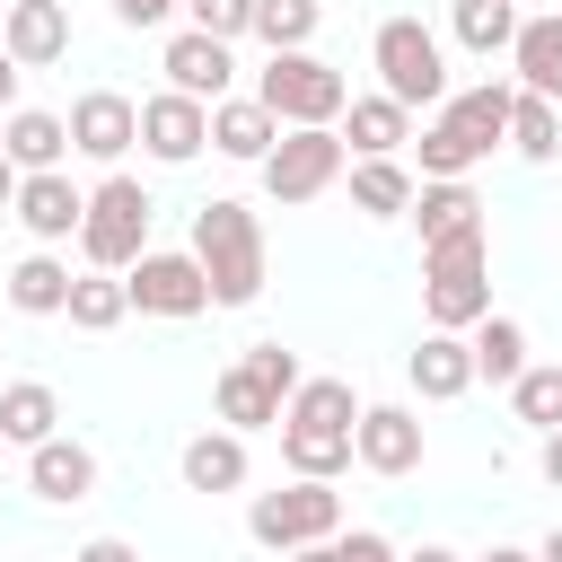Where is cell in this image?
Instances as JSON below:
<instances>
[{"label": "cell", "instance_id": "cell-8", "mask_svg": "<svg viewBox=\"0 0 562 562\" xmlns=\"http://www.w3.org/2000/svg\"><path fill=\"white\" fill-rule=\"evenodd\" d=\"M422 457H430V439H422V413H413V404H360V422H351V465L404 483Z\"/></svg>", "mask_w": 562, "mask_h": 562}, {"label": "cell", "instance_id": "cell-38", "mask_svg": "<svg viewBox=\"0 0 562 562\" xmlns=\"http://www.w3.org/2000/svg\"><path fill=\"white\" fill-rule=\"evenodd\" d=\"M334 562H395V544H386L378 527H342V536H334Z\"/></svg>", "mask_w": 562, "mask_h": 562}, {"label": "cell", "instance_id": "cell-12", "mask_svg": "<svg viewBox=\"0 0 562 562\" xmlns=\"http://www.w3.org/2000/svg\"><path fill=\"white\" fill-rule=\"evenodd\" d=\"M26 492L53 501V509H79V501L97 492V448H88V439H61V430L35 439V448H26Z\"/></svg>", "mask_w": 562, "mask_h": 562}, {"label": "cell", "instance_id": "cell-16", "mask_svg": "<svg viewBox=\"0 0 562 562\" xmlns=\"http://www.w3.org/2000/svg\"><path fill=\"white\" fill-rule=\"evenodd\" d=\"M509 88H527V97H553L562 105V9H536V18H518V35H509Z\"/></svg>", "mask_w": 562, "mask_h": 562}, {"label": "cell", "instance_id": "cell-21", "mask_svg": "<svg viewBox=\"0 0 562 562\" xmlns=\"http://www.w3.org/2000/svg\"><path fill=\"white\" fill-rule=\"evenodd\" d=\"M176 465H184V492H246V474H255L246 465V430H193Z\"/></svg>", "mask_w": 562, "mask_h": 562}, {"label": "cell", "instance_id": "cell-28", "mask_svg": "<svg viewBox=\"0 0 562 562\" xmlns=\"http://www.w3.org/2000/svg\"><path fill=\"white\" fill-rule=\"evenodd\" d=\"M61 299H70V263L53 246H35V255L9 263V307L18 316H61Z\"/></svg>", "mask_w": 562, "mask_h": 562}, {"label": "cell", "instance_id": "cell-11", "mask_svg": "<svg viewBox=\"0 0 562 562\" xmlns=\"http://www.w3.org/2000/svg\"><path fill=\"white\" fill-rule=\"evenodd\" d=\"M140 149H149L158 167H193V158L211 149V105H202V97H176V88L140 97Z\"/></svg>", "mask_w": 562, "mask_h": 562}, {"label": "cell", "instance_id": "cell-33", "mask_svg": "<svg viewBox=\"0 0 562 562\" xmlns=\"http://www.w3.org/2000/svg\"><path fill=\"white\" fill-rule=\"evenodd\" d=\"M509 413H518L527 430H562V360H527V369L509 378Z\"/></svg>", "mask_w": 562, "mask_h": 562}, {"label": "cell", "instance_id": "cell-47", "mask_svg": "<svg viewBox=\"0 0 562 562\" xmlns=\"http://www.w3.org/2000/svg\"><path fill=\"white\" fill-rule=\"evenodd\" d=\"M536 562H562V527H553V536H544V544H536Z\"/></svg>", "mask_w": 562, "mask_h": 562}, {"label": "cell", "instance_id": "cell-7", "mask_svg": "<svg viewBox=\"0 0 562 562\" xmlns=\"http://www.w3.org/2000/svg\"><path fill=\"white\" fill-rule=\"evenodd\" d=\"M123 299H132L140 316H202V307H211V281H202L193 246H140V255L123 263Z\"/></svg>", "mask_w": 562, "mask_h": 562}, {"label": "cell", "instance_id": "cell-34", "mask_svg": "<svg viewBox=\"0 0 562 562\" xmlns=\"http://www.w3.org/2000/svg\"><path fill=\"white\" fill-rule=\"evenodd\" d=\"M316 26H325V0H255L246 35H263V53H299Z\"/></svg>", "mask_w": 562, "mask_h": 562}, {"label": "cell", "instance_id": "cell-2", "mask_svg": "<svg viewBox=\"0 0 562 562\" xmlns=\"http://www.w3.org/2000/svg\"><path fill=\"white\" fill-rule=\"evenodd\" d=\"M369 61H378V88L395 97V105H448V53H439V35L422 26V18H378V35H369Z\"/></svg>", "mask_w": 562, "mask_h": 562}, {"label": "cell", "instance_id": "cell-31", "mask_svg": "<svg viewBox=\"0 0 562 562\" xmlns=\"http://www.w3.org/2000/svg\"><path fill=\"white\" fill-rule=\"evenodd\" d=\"M509 149H518L527 167H544V158L562 149V105H553V97H527V88H518V97H509Z\"/></svg>", "mask_w": 562, "mask_h": 562}, {"label": "cell", "instance_id": "cell-40", "mask_svg": "<svg viewBox=\"0 0 562 562\" xmlns=\"http://www.w3.org/2000/svg\"><path fill=\"white\" fill-rule=\"evenodd\" d=\"M70 562H140V553H132V544H123V536H88V544H79V553H70Z\"/></svg>", "mask_w": 562, "mask_h": 562}, {"label": "cell", "instance_id": "cell-48", "mask_svg": "<svg viewBox=\"0 0 562 562\" xmlns=\"http://www.w3.org/2000/svg\"><path fill=\"white\" fill-rule=\"evenodd\" d=\"M0 9H9V0H0Z\"/></svg>", "mask_w": 562, "mask_h": 562}, {"label": "cell", "instance_id": "cell-27", "mask_svg": "<svg viewBox=\"0 0 562 562\" xmlns=\"http://www.w3.org/2000/svg\"><path fill=\"white\" fill-rule=\"evenodd\" d=\"M404 220H413V228H422V246H430V237H448V228L483 220V202H474V184H465V176H422Z\"/></svg>", "mask_w": 562, "mask_h": 562}, {"label": "cell", "instance_id": "cell-32", "mask_svg": "<svg viewBox=\"0 0 562 562\" xmlns=\"http://www.w3.org/2000/svg\"><path fill=\"white\" fill-rule=\"evenodd\" d=\"M448 26H457V44L465 53H509V35H518V0H457L448 9Z\"/></svg>", "mask_w": 562, "mask_h": 562}, {"label": "cell", "instance_id": "cell-18", "mask_svg": "<svg viewBox=\"0 0 562 562\" xmlns=\"http://www.w3.org/2000/svg\"><path fill=\"white\" fill-rule=\"evenodd\" d=\"M211 413H220V430H272V422H281V386L237 351V360L220 369V386H211Z\"/></svg>", "mask_w": 562, "mask_h": 562}, {"label": "cell", "instance_id": "cell-20", "mask_svg": "<svg viewBox=\"0 0 562 562\" xmlns=\"http://www.w3.org/2000/svg\"><path fill=\"white\" fill-rule=\"evenodd\" d=\"M0 149H9V167H18V176L61 167V158H70V123H61V114H44V105H9V114H0Z\"/></svg>", "mask_w": 562, "mask_h": 562}, {"label": "cell", "instance_id": "cell-26", "mask_svg": "<svg viewBox=\"0 0 562 562\" xmlns=\"http://www.w3.org/2000/svg\"><path fill=\"white\" fill-rule=\"evenodd\" d=\"M351 211L360 220H404L413 211V167L404 158H351Z\"/></svg>", "mask_w": 562, "mask_h": 562}, {"label": "cell", "instance_id": "cell-4", "mask_svg": "<svg viewBox=\"0 0 562 562\" xmlns=\"http://www.w3.org/2000/svg\"><path fill=\"white\" fill-rule=\"evenodd\" d=\"M149 193H140V176H123V167H105V184L88 193V211H79V263H97V272H123L140 246H149Z\"/></svg>", "mask_w": 562, "mask_h": 562}, {"label": "cell", "instance_id": "cell-43", "mask_svg": "<svg viewBox=\"0 0 562 562\" xmlns=\"http://www.w3.org/2000/svg\"><path fill=\"white\" fill-rule=\"evenodd\" d=\"M281 562H334V536H325V544H290Z\"/></svg>", "mask_w": 562, "mask_h": 562}, {"label": "cell", "instance_id": "cell-37", "mask_svg": "<svg viewBox=\"0 0 562 562\" xmlns=\"http://www.w3.org/2000/svg\"><path fill=\"white\" fill-rule=\"evenodd\" d=\"M184 18H193L202 35H220V44H237V35L255 26V0H184Z\"/></svg>", "mask_w": 562, "mask_h": 562}, {"label": "cell", "instance_id": "cell-19", "mask_svg": "<svg viewBox=\"0 0 562 562\" xmlns=\"http://www.w3.org/2000/svg\"><path fill=\"white\" fill-rule=\"evenodd\" d=\"M281 140V123H272V105L263 97H220L211 105V149L220 158H237V167H263V149Z\"/></svg>", "mask_w": 562, "mask_h": 562}, {"label": "cell", "instance_id": "cell-13", "mask_svg": "<svg viewBox=\"0 0 562 562\" xmlns=\"http://www.w3.org/2000/svg\"><path fill=\"white\" fill-rule=\"evenodd\" d=\"M158 70H167V88H176V97H202V105H220V97H228V79H237V61H228V44H220V35H202V26H184V35H167V53H158Z\"/></svg>", "mask_w": 562, "mask_h": 562}, {"label": "cell", "instance_id": "cell-35", "mask_svg": "<svg viewBox=\"0 0 562 562\" xmlns=\"http://www.w3.org/2000/svg\"><path fill=\"white\" fill-rule=\"evenodd\" d=\"M404 149H422V176H465V167H474V140H465L448 114H430V123H422Z\"/></svg>", "mask_w": 562, "mask_h": 562}, {"label": "cell", "instance_id": "cell-41", "mask_svg": "<svg viewBox=\"0 0 562 562\" xmlns=\"http://www.w3.org/2000/svg\"><path fill=\"white\" fill-rule=\"evenodd\" d=\"M536 465H544V483L562 492V430H544V448H536Z\"/></svg>", "mask_w": 562, "mask_h": 562}, {"label": "cell", "instance_id": "cell-14", "mask_svg": "<svg viewBox=\"0 0 562 562\" xmlns=\"http://www.w3.org/2000/svg\"><path fill=\"white\" fill-rule=\"evenodd\" d=\"M0 44H9L18 70H44V61L70 53V9L61 0H9L0 9Z\"/></svg>", "mask_w": 562, "mask_h": 562}, {"label": "cell", "instance_id": "cell-23", "mask_svg": "<svg viewBox=\"0 0 562 562\" xmlns=\"http://www.w3.org/2000/svg\"><path fill=\"white\" fill-rule=\"evenodd\" d=\"M422 316L439 334H465L474 316H492V263L483 272H422Z\"/></svg>", "mask_w": 562, "mask_h": 562}, {"label": "cell", "instance_id": "cell-29", "mask_svg": "<svg viewBox=\"0 0 562 562\" xmlns=\"http://www.w3.org/2000/svg\"><path fill=\"white\" fill-rule=\"evenodd\" d=\"M61 316L79 325V334H114L123 316H132V299H123V272H70V299H61Z\"/></svg>", "mask_w": 562, "mask_h": 562}, {"label": "cell", "instance_id": "cell-39", "mask_svg": "<svg viewBox=\"0 0 562 562\" xmlns=\"http://www.w3.org/2000/svg\"><path fill=\"white\" fill-rule=\"evenodd\" d=\"M176 9H184V0H114V18H123V26H167Z\"/></svg>", "mask_w": 562, "mask_h": 562}, {"label": "cell", "instance_id": "cell-36", "mask_svg": "<svg viewBox=\"0 0 562 562\" xmlns=\"http://www.w3.org/2000/svg\"><path fill=\"white\" fill-rule=\"evenodd\" d=\"M483 263H492V228L483 220H465V228H448V237L422 246V272H483Z\"/></svg>", "mask_w": 562, "mask_h": 562}, {"label": "cell", "instance_id": "cell-5", "mask_svg": "<svg viewBox=\"0 0 562 562\" xmlns=\"http://www.w3.org/2000/svg\"><path fill=\"white\" fill-rule=\"evenodd\" d=\"M246 536H255L263 553L325 544V536H342V492L316 483V474H290L281 492H255V501H246Z\"/></svg>", "mask_w": 562, "mask_h": 562}, {"label": "cell", "instance_id": "cell-10", "mask_svg": "<svg viewBox=\"0 0 562 562\" xmlns=\"http://www.w3.org/2000/svg\"><path fill=\"white\" fill-rule=\"evenodd\" d=\"M70 149L79 158H97V167H123V149L140 140V105L123 97V88H88V97H70Z\"/></svg>", "mask_w": 562, "mask_h": 562}, {"label": "cell", "instance_id": "cell-1", "mask_svg": "<svg viewBox=\"0 0 562 562\" xmlns=\"http://www.w3.org/2000/svg\"><path fill=\"white\" fill-rule=\"evenodd\" d=\"M193 263L211 281V307H255L263 281H272V246H263V220L228 193H211L193 211Z\"/></svg>", "mask_w": 562, "mask_h": 562}, {"label": "cell", "instance_id": "cell-24", "mask_svg": "<svg viewBox=\"0 0 562 562\" xmlns=\"http://www.w3.org/2000/svg\"><path fill=\"white\" fill-rule=\"evenodd\" d=\"M272 430H281V465L290 474H316V483L351 474V430H334V422H272Z\"/></svg>", "mask_w": 562, "mask_h": 562}, {"label": "cell", "instance_id": "cell-30", "mask_svg": "<svg viewBox=\"0 0 562 562\" xmlns=\"http://www.w3.org/2000/svg\"><path fill=\"white\" fill-rule=\"evenodd\" d=\"M465 351H474V378L509 386V378L527 369V325H518V316H474V325H465Z\"/></svg>", "mask_w": 562, "mask_h": 562}, {"label": "cell", "instance_id": "cell-22", "mask_svg": "<svg viewBox=\"0 0 562 562\" xmlns=\"http://www.w3.org/2000/svg\"><path fill=\"white\" fill-rule=\"evenodd\" d=\"M509 97H518L509 79H474V88H457V97H448L439 114H448V123H457V132L474 140V158H492V149L509 140Z\"/></svg>", "mask_w": 562, "mask_h": 562}, {"label": "cell", "instance_id": "cell-44", "mask_svg": "<svg viewBox=\"0 0 562 562\" xmlns=\"http://www.w3.org/2000/svg\"><path fill=\"white\" fill-rule=\"evenodd\" d=\"M395 562H465V553H448V544H413V553H395Z\"/></svg>", "mask_w": 562, "mask_h": 562}, {"label": "cell", "instance_id": "cell-3", "mask_svg": "<svg viewBox=\"0 0 562 562\" xmlns=\"http://www.w3.org/2000/svg\"><path fill=\"white\" fill-rule=\"evenodd\" d=\"M255 97L272 105V123L290 132V123H342V105H351V79L325 61V53H272L263 70H255Z\"/></svg>", "mask_w": 562, "mask_h": 562}, {"label": "cell", "instance_id": "cell-45", "mask_svg": "<svg viewBox=\"0 0 562 562\" xmlns=\"http://www.w3.org/2000/svg\"><path fill=\"white\" fill-rule=\"evenodd\" d=\"M474 562H536L527 544H492V553H474Z\"/></svg>", "mask_w": 562, "mask_h": 562}, {"label": "cell", "instance_id": "cell-46", "mask_svg": "<svg viewBox=\"0 0 562 562\" xmlns=\"http://www.w3.org/2000/svg\"><path fill=\"white\" fill-rule=\"evenodd\" d=\"M9 193H18V167H9V149H0V211H9Z\"/></svg>", "mask_w": 562, "mask_h": 562}, {"label": "cell", "instance_id": "cell-15", "mask_svg": "<svg viewBox=\"0 0 562 562\" xmlns=\"http://www.w3.org/2000/svg\"><path fill=\"white\" fill-rule=\"evenodd\" d=\"M404 378H413V395L422 404H457L465 386H474V351H465V334H422L413 351H404Z\"/></svg>", "mask_w": 562, "mask_h": 562}, {"label": "cell", "instance_id": "cell-25", "mask_svg": "<svg viewBox=\"0 0 562 562\" xmlns=\"http://www.w3.org/2000/svg\"><path fill=\"white\" fill-rule=\"evenodd\" d=\"M53 430H61V395H53L44 378L0 386V448H35V439H53Z\"/></svg>", "mask_w": 562, "mask_h": 562}, {"label": "cell", "instance_id": "cell-6", "mask_svg": "<svg viewBox=\"0 0 562 562\" xmlns=\"http://www.w3.org/2000/svg\"><path fill=\"white\" fill-rule=\"evenodd\" d=\"M342 167H351V149H342V132H334V123H290V132L263 149V193L290 211V202H316Z\"/></svg>", "mask_w": 562, "mask_h": 562}, {"label": "cell", "instance_id": "cell-9", "mask_svg": "<svg viewBox=\"0 0 562 562\" xmlns=\"http://www.w3.org/2000/svg\"><path fill=\"white\" fill-rule=\"evenodd\" d=\"M79 211H88V193L70 184V167H35V176H18V193H9V220H18L35 246H70V237H79Z\"/></svg>", "mask_w": 562, "mask_h": 562}, {"label": "cell", "instance_id": "cell-17", "mask_svg": "<svg viewBox=\"0 0 562 562\" xmlns=\"http://www.w3.org/2000/svg\"><path fill=\"white\" fill-rule=\"evenodd\" d=\"M334 132H342L351 158H404V140H413V105H395V97L378 88V97H351Z\"/></svg>", "mask_w": 562, "mask_h": 562}, {"label": "cell", "instance_id": "cell-42", "mask_svg": "<svg viewBox=\"0 0 562 562\" xmlns=\"http://www.w3.org/2000/svg\"><path fill=\"white\" fill-rule=\"evenodd\" d=\"M18 79H26V70H18V61H9V44H0V114L18 105Z\"/></svg>", "mask_w": 562, "mask_h": 562}]
</instances>
